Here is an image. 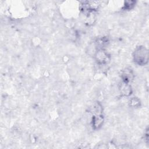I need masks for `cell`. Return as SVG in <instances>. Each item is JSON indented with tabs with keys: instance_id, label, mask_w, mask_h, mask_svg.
<instances>
[{
	"instance_id": "1",
	"label": "cell",
	"mask_w": 149,
	"mask_h": 149,
	"mask_svg": "<svg viewBox=\"0 0 149 149\" xmlns=\"http://www.w3.org/2000/svg\"><path fill=\"white\" fill-rule=\"evenodd\" d=\"M133 59L134 62L140 66L145 65L148 61V52L144 46L137 47L133 53Z\"/></svg>"
},
{
	"instance_id": "2",
	"label": "cell",
	"mask_w": 149,
	"mask_h": 149,
	"mask_svg": "<svg viewBox=\"0 0 149 149\" xmlns=\"http://www.w3.org/2000/svg\"><path fill=\"white\" fill-rule=\"evenodd\" d=\"M95 58L97 62L100 64H106L110 60L108 54L102 49H100L95 54Z\"/></svg>"
},
{
	"instance_id": "3",
	"label": "cell",
	"mask_w": 149,
	"mask_h": 149,
	"mask_svg": "<svg viewBox=\"0 0 149 149\" xmlns=\"http://www.w3.org/2000/svg\"><path fill=\"white\" fill-rule=\"evenodd\" d=\"M104 122V117L101 113H94L92 118V126L94 129H100Z\"/></svg>"
},
{
	"instance_id": "4",
	"label": "cell",
	"mask_w": 149,
	"mask_h": 149,
	"mask_svg": "<svg viewBox=\"0 0 149 149\" xmlns=\"http://www.w3.org/2000/svg\"><path fill=\"white\" fill-rule=\"evenodd\" d=\"M121 77L122 79V81L129 83L133 78V74L132 73V71L130 69H125L122 72V73L121 74Z\"/></svg>"
},
{
	"instance_id": "5",
	"label": "cell",
	"mask_w": 149,
	"mask_h": 149,
	"mask_svg": "<svg viewBox=\"0 0 149 149\" xmlns=\"http://www.w3.org/2000/svg\"><path fill=\"white\" fill-rule=\"evenodd\" d=\"M119 90L121 94L124 96H128L132 93V88L129 83H127L122 81L120 84Z\"/></svg>"
},
{
	"instance_id": "6",
	"label": "cell",
	"mask_w": 149,
	"mask_h": 149,
	"mask_svg": "<svg viewBox=\"0 0 149 149\" xmlns=\"http://www.w3.org/2000/svg\"><path fill=\"white\" fill-rule=\"evenodd\" d=\"M136 3V2L135 1H126L125 2V3L124 5V9H132L134 4Z\"/></svg>"
},
{
	"instance_id": "7",
	"label": "cell",
	"mask_w": 149,
	"mask_h": 149,
	"mask_svg": "<svg viewBox=\"0 0 149 149\" xmlns=\"http://www.w3.org/2000/svg\"><path fill=\"white\" fill-rule=\"evenodd\" d=\"M130 105L133 107H137L140 105V101L138 99L133 98L130 101Z\"/></svg>"
},
{
	"instance_id": "8",
	"label": "cell",
	"mask_w": 149,
	"mask_h": 149,
	"mask_svg": "<svg viewBox=\"0 0 149 149\" xmlns=\"http://www.w3.org/2000/svg\"><path fill=\"white\" fill-rule=\"evenodd\" d=\"M144 139H145V140L147 141V143H148V129L146 130V133H145Z\"/></svg>"
}]
</instances>
